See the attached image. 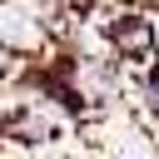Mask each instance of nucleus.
I'll return each instance as SVG.
<instances>
[{
  "label": "nucleus",
  "mask_w": 159,
  "mask_h": 159,
  "mask_svg": "<svg viewBox=\"0 0 159 159\" xmlns=\"http://www.w3.org/2000/svg\"><path fill=\"white\" fill-rule=\"evenodd\" d=\"M104 45H114L124 60H149L154 55V25L139 15V10H124L104 25Z\"/></svg>",
  "instance_id": "f257e3e1"
},
{
  "label": "nucleus",
  "mask_w": 159,
  "mask_h": 159,
  "mask_svg": "<svg viewBox=\"0 0 159 159\" xmlns=\"http://www.w3.org/2000/svg\"><path fill=\"white\" fill-rule=\"evenodd\" d=\"M154 134H159V129H154Z\"/></svg>",
  "instance_id": "7ed1b4c3"
},
{
  "label": "nucleus",
  "mask_w": 159,
  "mask_h": 159,
  "mask_svg": "<svg viewBox=\"0 0 159 159\" xmlns=\"http://www.w3.org/2000/svg\"><path fill=\"white\" fill-rule=\"evenodd\" d=\"M109 159H154V154H109Z\"/></svg>",
  "instance_id": "f03ea898"
}]
</instances>
